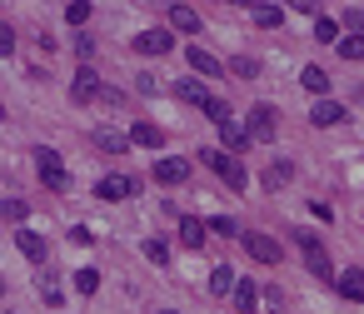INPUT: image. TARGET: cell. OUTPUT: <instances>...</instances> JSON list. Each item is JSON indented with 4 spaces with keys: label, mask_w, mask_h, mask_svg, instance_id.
Masks as SVG:
<instances>
[{
    "label": "cell",
    "mask_w": 364,
    "mask_h": 314,
    "mask_svg": "<svg viewBox=\"0 0 364 314\" xmlns=\"http://www.w3.org/2000/svg\"><path fill=\"white\" fill-rule=\"evenodd\" d=\"M200 165H210V170H215V175H220L230 190H235V195L250 185V175H245V160H235L230 150H200Z\"/></svg>",
    "instance_id": "6da1fadb"
},
{
    "label": "cell",
    "mask_w": 364,
    "mask_h": 314,
    "mask_svg": "<svg viewBox=\"0 0 364 314\" xmlns=\"http://www.w3.org/2000/svg\"><path fill=\"white\" fill-rule=\"evenodd\" d=\"M36 170H41V185H46V190H55V195L70 190V175H65V165H60L55 150H36Z\"/></svg>",
    "instance_id": "7a4b0ae2"
},
{
    "label": "cell",
    "mask_w": 364,
    "mask_h": 314,
    "mask_svg": "<svg viewBox=\"0 0 364 314\" xmlns=\"http://www.w3.org/2000/svg\"><path fill=\"white\" fill-rule=\"evenodd\" d=\"M294 239H299V249H304V264H309V274H319V279H334V264H329L324 244H319L309 229H294Z\"/></svg>",
    "instance_id": "3957f363"
},
{
    "label": "cell",
    "mask_w": 364,
    "mask_h": 314,
    "mask_svg": "<svg viewBox=\"0 0 364 314\" xmlns=\"http://www.w3.org/2000/svg\"><path fill=\"white\" fill-rule=\"evenodd\" d=\"M100 90H105V85H100V75H95L90 65H80V70H75V80H70V100H75V105H90V100H100Z\"/></svg>",
    "instance_id": "277c9868"
},
{
    "label": "cell",
    "mask_w": 364,
    "mask_h": 314,
    "mask_svg": "<svg viewBox=\"0 0 364 314\" xmlns=\"http://www.w3.org/2000/svg\"><path fill=\"white\" fill-rule=\"evenodd\" d=\"M245 130H250V140H274V130H279V110H274V105H255Z\"/></svg>",
    "instance_id": "5b68a950"
},
{
    "label": "cell",
    "mask_w": 364,
    "mask_h": 314,
    "mask_svg": "<svg viewBox=\"0 0 364 314\" xmlns=\"http://www.w3.org/2000/svg\"><path fill=\"white\" fill-rule=\"evenodd\" d=\"M135 190H140V185H135L130 175H105V180L95 185V195H100V200H130Z\"/></svg>",
    "instance_id": "8992f818"
},
{
    "label": "cell",
    "mask_w": 364,
    "mask_h": 314,
    "mask_svg": "<svg viewBox=\"0 0 364 314\" xmlns=\"http://www.w3.org/2000/svg\"><path fill=\"white\" fill-rule=\"evenodd\" d=\"M240 239H245L250 259H259V264H279V244H274L269 234H240Z\"/></svg>",
    "instance_id": "52a82bcc"
},
{
    "label": "cell",
    "mask_w": 364,
    "mask_h": 314,
    "mask_svg": "<svg viewBox=\"0 0 364 314\" xmlns=\"http://www.w3.org/2000/svg\"><path fill=\"white\" fill-rule=\"evenodd\" d=\"M170 45H175V40H170L165 31H140V36H135V55H170Z\"/></svg>",
    "instance_id": "ba28073f"
},
{
    "label": "cell",
    "mask_w": 364,
    "mask_h": 314,
    "mask_svg": "<svg viewBox=\"0 0 364 314\" xmlns=\"http://www.w3.org/2000/svg\"><path fill=\"white\" fill-rule=\"evenodd\" d=\"M220 140H225L230 155H245V150H250V130H245L240 120H220Z\"/></svg>",
    "instance_id": "9c48e42d"
},
{
    "label": "cell",
    "mask_w": 364,
    "mask_h": 314,
    "mask_svg": "<svg viewBox=\"0 0 364 314\" xmlns=\"http://www.w3.org/2000/svg\"><path fill=\"white\" fill-rule=\"evenodd\" d=\"M155 180L160 185H185L190 180V160H175V155L170 160H155Z\"/></svg>",
    "instance_id": "30bf717a"
},
{
    "label": "cell",
    "mask_w": 364,
    "mask_h": 314,
    "mask_svg": "<svg viewBox=\"0 0 364 314\" xmlns=\"http://www.w3.org/2000/svg\"><path fill=\"white\" fill-rule=\"evenodd\" d=\"M230 299H235V309H240V314H255V309H259V289H255V279H235Z\"/></svg>",
    "instance_id": "8fae6325"
},
{
    "label": "cell",
    "mask_w": 364,
    "mask_h": 314,
    "mask_svg": "<svg viewBox=\"0 0 364 314\" xmlns=\"http://www.w3.org/2000/svg\"><path fill=\"white\" fill-rule=\"evenodd\" d=\"M190 70L195 75H205V80H215V75H225V65L210 55V50H200V45H190Z\"/></svg>",
    "instance_id": "7c38bea8"
},
{
    "label": "cell",
    "mask_w": 364,
    "mask_h": 314,
    "mask_svg": "<svg viewBox=\"0 0 364 314\" xmlns=\"http://www.w3.org/2000/svg\"><path fill=\"white\" fill-rule=\"evenodd\" d=\"M309 120H314V125H339V120H344V105H339V100H329V95H319V100H314V110H309Z\"/></svg>",
    "instance_id": "4fadbf2b"
},
{
    "label": "cell",
    "mask_w": 364,
    "mask_h": 314,
    "mask_svg": "<svg viewBox=\"0 0 364 314\" xmlns=\"http://www.w3.org/2000/svg\"><path fill=\"white\" fill-rule=\"evenodd\" d=\"M334 289H339L344 299H359V304H364V269H344V274H334Z\"/></svg>",
    "instance_id": "5bb4252c"
},
{
    "label": "cell",
    "mask_w": 364,
    "mask_h": 314,
    "mask_svg": "<svg viewBox=\"0 0 364 314\" xmlns=\"http://www.w3.org/2000/svg\"><path fill=\"white\" fill-rule=\"evenodd\" d=\"M170 26L185 31V36H195V31H200V11H195V6H170Z\"/></svg>",
    "instance_id": "9a60e30c"
},
{
    "label": "cell",
    "mask_w": 364,
    "mask_h": 314,
    "mask_svg": "<svg viewBox=\"0 0 364 314\" xmlns=\"http://www.w3.org/2000/svg\"><path fill=\"white\" fill-rule=\"evenodd\" d=\"M299 85H304L309 95H329V75H324L319 65H304V70H299Z\"/></svg>",
    "instance_id": "2e32d148"
},
{
    "label": "cell",
    "mask_w": 364,
    "mask_h": 314,
    "mask_svg": "<svg viewBox=\"0 0 364 314\" xmlns=\"http://www.w3.org/2000/svg\"><path fill=\"white\" fill-rule=\"evenodd\" d=\"M160 140H165V135H160V125H150V120H140V125L130 130V145H145V150H160Z\"/></svg>",
    "instance_id": "e0dca14e"
},
{
    "label": "cell",
    "mask_w": 364,
    "mask_h": 314,
    "mask_svg": "<svg viewBox=\"0 0 364 314\" xmlns=\"http://www.w3.org/2000/svg\"><path fill=\"white\" fill-rule=\"evenodd\" d=\"M95 145H100L105 155H125V150H130V135H120V130H95Z\"/></svg>",
    "instance_id": "ac0fdd59"
},
{
    "label": "cell",
    "mask_w": 364,
    "mask_h": 314,
    "mask_svg": "<svg viewBox=\"0 0 364 314\" xmlns=\"http://www.w3.org/2000/svg\"><path fill=\"white\" fill-rule=\"evenodd\" d=\"M205 234H210V224H205V220H195V215H185V220H180V239H185V244H195V249H200V244H205Z\"/></svg>",
    "instance_id": "d6986e66"
},
{
    "label": "cell",
    "mask_w": 364,
    "mask_h": 314,
    "mask_svg": "<svg viewBox=\"0 0 364 314\" xmlns=\"http://www.w3.org/2000/svg\"><path fill=\"white\" fill-rule=\"evenodd\" d=\"M16 244H21V254H26V259H36V264L46 259V239H41L36 229H21V234H16Z\"/></svg>",
    "instance_id": "ffe728a7"
},
{
    "label": "cell",
    "mask_w": 364,
    "mask_h": 314,
    "mask_svg": "<svg viewBox=\"0 0 364 314\" xmlns=\"http://www.w3.org/2000/svg\"><path fill=\"white\" fill-rule=\"evenodd\" d=\"M175 95H180L185 105H205V100H210V90H205V80H180V85H175Z\"/></svg>",
    "instance_id": "44dd1931"
},
{
    "label": "cell",
    "mask_w": 364,
    "mask_h": 314,
    "mask_svg": "<svg viewBox=\"0 0 364 314\" xmlns=\"http://www.w3.org/2000/svg\"><path fill=\"white\" fill-rule=\"evenodd\" d=\"M294 180V165L289 160H274L269 170H264V190H279V185H289Z\"/></svg>",
    "instance_id": "7402d4cb"
},
{
    "label": "cell",
    "mask_w": 364,
    "mask_h": 314,
    "mask_svg": "<svg viewBox=\"0 0 364 314\" xmlns=\"http://www.w3.org/2000/svg\"><path fill=\"white\" fill-rule=\"evenodd\" d=\"M255 26H259V31H279V26H284V11H279V6H255Z\"/></svg>",
    "instance_id": "603a6c76"
},
{
    "label": "cell",
    "mask_w": 364,
    "mask_h": 314,
    "mask_svg": "<svg viewBox=\"0 0 364 314\" xmlns=\"http://www.w3.org/2000/svg\"><path fill=\"white\" fill-rule=\"evenodd\" d=\"M26 215H31V205H26V200H0V220L26 224Z\"/></svg>",
    "instance_id": "cb8c5ba5"
},
{
    "label": "cell",
    "mask_w": 364,
    "mask_h": 314,
    "mask_svg": "<svg viewBox=\"0 0 364 314\" xmlns=\"http://www.w3.org/2000/svg\"><path fill=\"white\" fill-rule=\"evenodd\" d=\"M230 289H235V269H230V264H220V269L210 274V294H230Z\"/></svg>",
    "instance_id": "d4e9b609"
},
{
    "label": "cell",
    "mask_w": 364,
    "mask_h": 314,
    "mask_svg": "<svg viewBox=\"0 0 364 314\" xmlns=\"http://www.w3.org/2000/svg\"><path fill=\"white\" fill-rule=\"evenodd\" d=\"M314 40H319V45H329V40H339V26H334L329 16H314Z\"/></svg>",
    "instance_id": "484cf974"
},
{
    "label": "cell",
    "mask_w": 364,
    "mask_h": 314,
    "mask_svg": "<svg viewBox=\"0 0 364 314\" xmlns=\"http://www.w3.org/2000/svg\"><path fill=\"white\" fill-rule=\"evenodd\" d=\"M230 70H235L240 80H255V75H259V60H255V55H235V60H230Z\"/></svg>",
    "instance_id": "4316f807"
},
{
    "label": "cell",
    "mask_w": 364,
    "mask_h": 314,
    "mask_svg": "<svg viewBox=\"0 0 364 314\" xmlns=\"http://www.w3.org/2000/svg\"><path fill=\"white\" fill-rule=\"evenodd\" d=\"M339 55H344V60H364V36H359V31L344 36V40H339Z\"/></svg>",
    "instance_id": "83f0119b"
},
{
    "label": "cell",
    "mask_w": 364,
    "mask_h": 314,
    "mask_svg": "<svg viewBox=\"0 0 364 314\" xmlns=\"http://www.w3.org/2000/svg\"><path fill=\"white\" fill-rule=\"evenodd\" d=\"M65 21H70V26H85V21H90V0H70V6H65Z\"/></svg>",
    "instance_id": "f1b7e54d"
},
{
    "label": "cell",
    "mask_w": 364,
    "mask_h": 314,
    "mask_svg": "<svg viewBox=\"0 0 364 314\" xmlns=\"http://www.w3.org/2000/svg\"><path fill=\"white\" fill-rule=\"evenodd\" d=\"M200 110H205V115H210V120H215V125H220V120H230V105H225V100H220V95H210V100H205V105H200Z\"/></svg>",
    "instance_id": "f546056e"
},
{
    "label": "cell",
    "mask_w": 364,
    "mask_h": 314,
    "mask_svg": "<svg viewBox=\"0 0 364 314\" xmlns=\"http://www.w3.org/2000/svg\"><path fill=\"white\" fill-rule=\"evenodd\" d=\"M75 289H80V294H95V289H100V269H80V274H75Z\"/></svg>",
    "instance_id": "4dcf8cb0"
},
{
    "label": "cell",
    "mask_w": 364,
    "mask_h": 314,
    "mask_svg": "<svg viewBox=\"0 0 364 314\" xmlns=\"http://www.w3.org/2000/svg\"><path fill=\"white\" fill-rule=\"evenodd\" d=\"M145 259L165 264V259H170V244H165V239H145Z\"/></svg>",
    "instance_id": "1f68e13d"
},
{
    "label": "cell",
    "mask_w": 364,
    "mask_h": 314,
    "mask_svg": "<svg viewBox=\"0 0 364 314\" xmlns=\"http://www.w3.org/2000/svg\"><path fill=\"white\" fill-rule=\"evenodd\" d=\"M205 224H210L215 234H240V224H235L230 215H215V220H205Z\"/></svg>",
    "instance_id": "d6a6232c"
},
{
    "label": "cell",
    "mask_w": 364,
    "mask_h": 314,
    "mask_svg": "<svg viewBox=\"0 0 364 314\" xmlns=\"http://www.w3.org/2000/svg\"><path fill=\"white\" fill-rule=\"evenodd\" d=\"M41 299L55 309V304H60V284H55V279H41Z\"/></svg>",
    "instance_id": "836d02e7"
},
{
    "label": "cell",
    "mask_w": 364,
    "mask_h": 314,
    "mask_svg": "<svg viewBox=\"0 0 364 314\" xmlns=\"http://www.w3.org/2000/svg\"><path fill=\"white\" fill-rule=\"evenodd\" d=\"M6 55H16V31L0 26V60H6Z\"/></svg>",
    "instance_id": "e575fe53"
},
{
    "label": "cell",
    "mask_w": 364,
    "mask_h": 314,
    "mask_svg": "<svg viewBox=\"0 0 364 314\" xmlns=\"http://www.w3.org/2000/svg\"><path fill=\"white\" fill-rule=\"evenodd\" d=\"M70 239H75V244H95V234H90L85 224H75V229H70Z\"/></svg>",
    "instance_id": "d590c367"
},
{
    "label": "cell",
    "mask_w": 364,
    "mask_h": 314,
    "mask_svg": "<svg viewBox=\"0 0 364 314\" xmlns=\"http://www.w3.org/2000/svg\"><path fill=\"white\" fill-rule=\"evenodd\" d=\"M289 6H294V11H304V16H314V11H319V0H289Z\"/></svg>",
    "instance_id": "8d00e7d4"
},
{
    "label": "cell",
    "mask_w": 364,
    "mask_h": 314,
    "mask_svg": "<svg viewBox=\"0 0 364 314\" xmlns=\"http://www.w3.org/2000/svg\"><path fill=\"white\" fill-rule=\"evenodd\" d=\"M235 6H255V0H235Z\"/></svg>",
    "instance_id": "74e56055"
},
{
    "label": "cell",
    "mask_w": 364,
    "mask_h": 314,
    "mask_svg": "<svg viewBox=\"0 0 364 314\" xmlns=\"http://www.w3.org/2000/svg\"><path fill=\"white\" fill-rule=\"evenodd\" d=\"M0 294H6V279H0Z\"/></svg>",
    "instance_id": "f35d334b"
},
{
    "label": "cell",
    "mask_w": 364,
    "mask_h": 314,
    "mask_svg": "<svg viewBox=\"0 0 364 314\" xmlns=\"http://www.w3.org/2000/svg\"><path fill=\"white\" fill-rule=\"evenodd\" d=\"M0 120H6V105H0Z\"/></svg>",
    "instance_id": "ab89813d"
},
{
    "label": "cell",
    "mask_w": 364,
    "mask_h": 314,
    "mask_svg": "<svg viewBox=\"0 0 364 314\" xmlns=\"http://www.w3.org/2000/svg\"><path fill=\"white\" fill-rule=\"evenodd\" d=\"M160 314H175V309H160Z\"/></svg>",
    "instance_id": "60d3db41"
}]
</instances>
